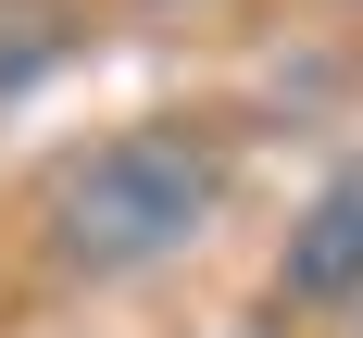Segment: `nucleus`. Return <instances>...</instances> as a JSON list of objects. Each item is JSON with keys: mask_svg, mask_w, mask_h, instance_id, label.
Returning <instances> with one entry per match:
<instances>
[{"mask_svg": "<svg viewBox=\"0 0 363 338\" xmlns=\"http://www.w3.org/2000/svg\"><path fill=\"white\" fill-rule=\"evenodd\" d=\"M225 163L213 125H113L38 188V276L50 288H150L225 225Z\"/></svg>", "mask_w": 363, "mask_h": 338, "instance_id": "nucleus-1", "label": "nucleus"}, {"mask_svg": "<svg viewBox=\"0 0 363 338\" xmlns=\"http://www.w3.org/2000/svg\"><path fill=\"white\" fill-rule=\"evenodd\" d=\"M276 313L326 326V313H363V163L313 176V201L276 238Z\"/></svg>", "mask_w": 363, "mask_h": 338, "instance_id": "nucleus-2", "label": "nucleus"}, {"mask_svg": "<svg viewBox=\"0 0 363 338\" xmlns=\"http://www.w3.org/2000/svg\"><path fill=\"white\" fill-rule=\"evenodd\" d=\"M63 50H75V38H63V13H0V101H13V88H38Z\"/></svg>", "mask_w": 363, "mask_h": 338, "instance_id": "nucleus-3", "label": "nucleus"}, {"mask_svg": "<svg viewBox=\"0 0 363 338\" xmlns=\"http://www.w3.org/2000/svg\"><path fill=\"white\" fill-rule=\"evenodd\" d=\"M225 338H276V326H225Z\"/></svg>", "mask_w": 363, "mask_h": 338, "instance_id": "nucleus-4", "label": "nucleus"}]
</instances>
